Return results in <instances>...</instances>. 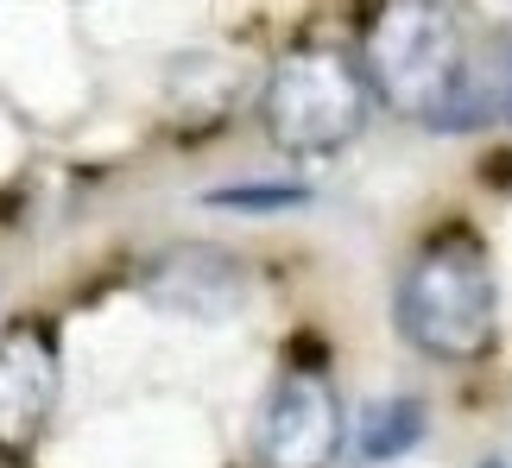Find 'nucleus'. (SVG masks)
<instances>
[{
  "instance_id": "obj_1",
  "label": "nucleus",
  "mask_w": 512,
  "mask_h": 468,
  "mask_svg": "<svg viewBox=\"0 0 512 468\" xmlns=\"http://www.w3.org/2000/svg\"><path fill=\"white\" fill-rule=\"evenodd\" d=\"M354 64L367 95H380L405 121L456 127L468 108V57L443 0H373Z\"/></svg>"
},
{
  "instance_id": "obj_2",
  "label": "nucleus",
  "mask_w": 512,
  "mask_h": 468,
  "mask_svg": "<svg viewBox=\"0 0 512 468\" xmlns=\"http://www.w3.org/2000/svg\"><path fill=\"white\" fill-rule=\"evenodd\" d=\"M494 323H500L494 253L468 228L430 234L399 279V329L437 361H481L494 348Z\"/></svg>"
},
{
  "instance_id": "obj_3",
  "label": "nucleus",
  "mask_w": 512,
  "mask_h": 468,
  "mask_svg": "<svg viewBox=\"0 0 512 468\" xmlns=\"http://www.w3.org/2000/svg\"><path fill=\"white\" fill-rule=\"evenodd\" d=\"M373 114V95L361 83V64L348 51L304 45L272 64L266 95H260V121L279 152L317 159V152H342L348 140H361Z\"/></svg>"
},
{
  "instance_id": "obj_4",
  "label": "nucleus",
  "mask_w": 512,
  "mask_h": 468,
  "mask_svg": "<svg viewBox=\"0 0 512 468\" xmlns=\"http://www.w3.org/2000/svg\"><path fill=\"white\" fill-rule=\"evenodd\" d=\"M64 361L45 323L0 329V456H32L57 412Z\"/></svg>"
},
{
  "instance_id": "obj_5",
  "label": "nucleus",
  "mask_w": 512,
  "mask_h": 468,
  "mask_svg": "<svg viewBox=\"0 0 512 468\" xmlns=\"http://www.w3.org/2000/svg\"><path fill=\"white\" fill-rule=\"evenodd\" d=\"M342 450V405L336 386L323 374H285L266 399V424H260V462L266 468H329Z\"/></svg>"
},
{
  "instance_id": "obj_6",
  "label": "nucleus",
  "mask_w": 512,
  "mask_h": 468,
  "mask_svg": "<svg viewBox=\"0 0 512 468\" xmlns=\"http://www.w3.org/2000/svg\"><path fill=\"white\" fill-rule=\"evenodd\" d=\"M152 298L165 310H190V317H228L241 304V272L215 247H184L152 266Z\"/></svg>"
},
{
  "instance_id": "obj_7",
  "label": "nucleus",
  "mask_w": 512,
  "mask_h": 468,
  "mask_svg": "<svg viewBox=\"0 0 512 468\" xmlns=\"http://www.w3.org/2000/svg\"><path fill=\"white\" fill-rule=\"evenodd\" d=\"M418 437H424V405L418 399H380V405H367V418H361V456L367 462L405 456Z\"/></svg>"
},
{
  "instance_id": "obj_8",
  "label": "nucleus",
  "mask_w": 512,
  "mask_h": 468,
  "mask_svg": "<svg viewBox=\"0 0 512 468\" xmlns=\"http://www.w3.org/2000/svg\"><path fill=\"white\" fill-rule=\"evenodd\" d=\"M304 184H228L209 190V209H234V216H279V209H304Z\"/></svg>"
},
{
  "instance_id": "obj_9",
  "label": "nucleus",
  "mask_w": 512,
  "mask_h": 468,
  "mask_svg": "<svg viewBox=\"0 0 512 468\" xmlns=\"http://www.w3.org/2000/svg\"><path fill=\"white\" fill-rule=\"evenodd\" d=\"M494 114H506V121H512V76H506V83H500V95H494Z\"/></svg>"
}]
</instances>
